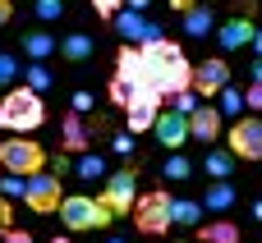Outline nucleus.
I'll return each mask as SVG.
<instances>
[{
  "mask_svg": "<svg viewBox=\"0 0 262 243\" xmlns=\"http://www.w3.org/2000/svg\"><path fill=\"white\" fill-rule=\"evenodd\" d=\"M111 152L129 161V156H134V133H115V138H111Z\"/></svg>",
  "mask_w": 262,
  "mask_h": 243,
  "instance_id": "473e14b6",
  "label": "nucleus"
},
{
  "mask_svg": "<svg viewBox=\"0 0 262 243\" xmlns=\"http://www.w3.org/2000/svg\"><path fill=\"white\" fill-rule=\"evenodd\" d=\"M69 106H74L78 115H92V106H97V96H92V92H74V101H69Z\"/></svg>",
  "mask_w": 262,
  "mask_h": 243,
  "instance_id": "f704fd0d",
  "label": "nucleus"
},
{
  "mask_svg": "<svg viewBox=\"0 0 262 243\" xmlns=\"http://www.w3.org/2000/svg\"><path fill=\"white\" fill-rule=\"evenodd\" d=\"M161 175L175 179V184H184V179H193V161H189L184 152H170V156L161 161Z\"/></svg>",
  "mask_w": 262,
  "mask_h": 243,
  "instance_id": "393cba45",
  "label": "nucleus"
},
{
  "mask_svg": "<svg viewBox=\"0 0 262 243\" xmlns=\"http://www.w3.org/2000/svg\"><path fill=\"white\" fill-rule=\"evenodd\" d=\"M253 221H262V202H253Z\"/></svg>",
  "mask_w": 262,
  "mask_h": 243,
  "instance_id": "c03bdc74",
  "label": "nucleus"
},
{
  "mask_svg": "<svg viewBox=\"0 0 262 243\" xmlns=\"http://www.w3.org/2000/svg\"><path fill=\"white\" fill-rule=\"evenodd\" d=\"M0 243H32V234H28V230H14V225H9V230L0 234Z\"/></svg>",
  "mask_w": 262,
  "mask_h": 243,
  "instance_id": "e433bc0d",
  "label": "nucleus"
},
{
  "mask_svg": "<svg viewBox=\"0 0 262 243\" xmlns=\"http://www.w3.org/2000/svg\"><path fill=\"white\" fill-rule=\"evenodd\" d=\"M203 216H207L203 198H198V202H193V198H175V225H184V230H198V225H203Z\"/></svg>",
  "mask_w": 262,
  "mask_h": 243,
  "instance_id": "5701e85b",
  "label": "nucleus"
},
{
  "mask_svg": "<svg viewBox=\"0 0 262 243\" xmlns=\"http://www.w3.org/2000/svg\"><path fill=\"white\" fill-rule=\"evenodd\" d=\"M124 5H129V9H138V14H143V9H147V5H152V0H124Z\"/></svg>",
  "mask_w": 262,
  "mask_h": 243,
  "instance_id": "79ce46f5",
  "label": "nucleus"
},
{
  "mask_svg": "<svg viewBox=\"0 0 262 243\" xmlns=\"http://www.w3.org/2000/svg\"><path fill=\"white\" fill-rule=\"evenodd\" d=\"M235 202H239V188H235L230 179H212V184L203 188V207H207L212 216H226Z\"/></svg>",
  "mask_w": 262,
  "mask_h": 243,
  "instance_id": "f3484780",
  "label": "nucleus"
},
{
  "mask_svg": "<svg viewBox=\"0 0 262 243\" xmlns=\"http://www.w3.org/2000/svg\"><path fill=\"white\" fill-rule=\"evenodd\" d=\"M60 147L74 152V156H83V152L92 147V129L83 124L78 110H64V119H60Z\"/></svg>",
  "mask_w": 262,
  "mask_h": 243,
  "instance_id": "dca6fc26",
  "label": "nucleus"
},
{
  "mask_svg": "<svg viewBox=\"0 0 262 243\" xmlns=\"http://www.w3.org/2000/svg\"><path fill=\"white\" fill-rule=\"evenodd\" d=\"M189 133H193V142H198V147H216V138L226 133V124H221V106L203 101V106L189 115Z\"/></svg>",
  "mask_w": 262,
  "mask_h": 243,
  "instance_id": "ddd939ff",
  "label": "nucleus"
},
{
  "mask_svg": "<svg viewBox=\"0 0 262 243\" xmlns=\"http://www.w3.org/2000/svg\"><path fill=\"white\" fill-rule=\"evenodd\" d=\"M41 124H46L41 92H32L28 83L23 87H9L5 101H0V129H9V133H37Z\"/></svg>",
  "mask_w": 262,
  "mask_h": 243,
  "instance_id": "f257e3e1",
  "label": "nucleus"
},
{
  "mask_svg": "<svg viewBox=\"0 0 262 243\" xmlns=\"http://www.w3.org/2000/svg\"><path fill=\"white\" fill-rule=\"evenodd\" d=\"M101 202L111 207L115 221H120V216H134V202H138V165H134V161H124L120 170H111V175L101 179Z\"/></svg>",
  "mask_w": 262,
  "mask_h": 243,
  "instance_id": "20e7f679",
  "label": "nucleus"
},
{
  "mask_svg": "<svg viewBox=\"0 0 262 243\" xmlns=\"http://www.w3.org/2000/svg\"><path fill=\"white\" fill-rule=\"evenodd\" d=\"M249 83H262V55H253V64H249Z\"/></svg>",
  "mask_w": 262,
  "mask_h": 243,
  "instance_id": "58836bf2",
  "label": "nucleus"
},
{
  "mask_svg": "<svg viewBox=\"0 0 262 243\" xmlns=\"http://www.w3.org/2000/svg\"><path fill=\"white\" fill-rule=\"evenodd\" d=\"M253 51H258V55H262V28H258V37H253Z\"/></svg>",
  "mask_w": 262,
  "mask_h": 243,
  "instance_id": "37998d69",
  "label": "nucleus"
},
{
  "mask_svg": "<svg viewBox=\"0 0 262 243\" xmlns=\"http://www.w3.org/2000/svg\"><path fill=\"white\" fill-rule=\"evenodd\" d=\"M212 5H221V0H212Z\"/></svg>",
  "mask_w": 262,
  "mask_h": 243,
  "instance_id": "09e8293b",
  "label": "nucleus"
},
{
  "mask_svg": "<svg viewBox=\"0 0 262 243\" xmlns=\"http://www.w3.org/2000/svg\"><path fill=\"white\" fill-rule=\"evenodd\" d=\"M23 78H28V87H32V92H46V87H51V69H46V60H28Z\"/></svg>",
  "mask_w": 262,
  "mask_h": 243,
  "instance_id": "a878e982",
  "label": "nucleus"
},
{
  "mask_svg": "<svg viewBox=\"0 0 262 243\" xmlns=\"http://www.w3.org/2000/svg\"><path fill=\"white\" fill-rule=\"evenodd\" d=\"M64 5H69V0H32V14H37L41 23H55V18L64 14Z\"/></svg>",
  "mask_w": 262,
  "mask_h": 243,
  "instance_id": "cd10ccee",
  "label": "nucleus"
},
{
  "mask_svg": "<svg viewBox=\"0 0 262 243\" xmlns=\"http://www.w3.org/2000/svg\"><path fill=\"white\" fill-rule=\"evenodd\" d=\"M180 28H184V37H207L212 32V0H198L189 14H180Z\"/></svg>",
  "mask_w": 262,
  "mask_h": 243,
  "instance_id": "412c9836",
  "label": "nucleus"
},
{
  "mask_svg": "<svg viewBox=\"0 0 262 243\" xmlns=\"http://www.w3.org/2000/svg\"><path fill=\"white\" fill-rule=\"evenodd\" d=\"M166 5H170V9H175V14H189V9H193V5H198V0H166Z\"/></svg>",
  "mask_w": 262,
  "mask_h": 243,
  "instance_id": "ea45409f",
  "label": "nucleus"
},
{
  "mask_svg": "<svg viewBox=\"0 0 262 243\" xmlns=\"http://www.w3.org/2000/svg\"><path fill=\"white\" fill-rule=\"evenodd\" d=\"M60 221H64V230L69 234H83V230H106L115 216H111V207L101 202V198H88V193H69L64 202H60V211H55Z\"/></svg>",
  "mask_w": 262,
  "mask_h": 243,
  "instance_id": "f03ea898",
  "label": "nucleus"
},
{
  "mask_svg": "<svg viewBox=\"0 0 262 243\" xmlns=\"http://www.w3.org/2000/svg\"><path fill=\"white\" fill-rule=\"evenodd\" d=\"M235 170H239V156L230 147H207V156H203V175L207 179H235Z\"/></svg>",
  "mask_w": 262,
  "mask_h": 243,
  "instance_id": "a211bd4d",
  "label": "nucleus"
},
{
  "mask_svg": "<svg viewBox=\"0 0 262 243\" xmlns=\"http://www.w3.org/2000/svg\"><path fill=\"white\" fill-rule=\"evenodd\" d=\"M111 23H115V32H120V37H129L134 46H152V41L161 37V28H157L147 14H138V9H120Z\"/></svg>",
  "mask_w": 262,
  "mask_h": 243,
  "instance_id": "9b49d317",
  "label": "nucleus"
},
{
  "mask_svg": "<svg viewBox=\"0 0 262 243\" xmlns=\"http://www.w3.org/2000/svg\"><path fill=\"white\" fill-rule=\"evenodd\" d=\"M106 243H129V239H106Z\"/></svg>",
  "mask_w": 262,
  "mask_h": 243,
  "instance_id": "de8ad7c7",
  "label": "nucleus"
},
{
  "mask_svg": "<svg viewBox=\"0 0 262 243\" xmlns=\"http://www.w3.org/2000/svg\"><path fill=\"white\" fill-rule=\"evenodd\" d=\"M198 239L203 243H239V225L235 221H203L198 225Z\"/></svg>",
  "mask_w": 262,
  "mask_h": 243,
  "instance_id": "4be33fe9",
  "label": "nucleus"
},
{
  "mask_svg": "<svg viewBox=\"0 0 262 243\" xmlns=\"http://www.w3.org/2000/svg\"><path fill=\"white\" fill-rule=\"evenodd\" d=\"M9 18H14V0H0V28H5Z\"/></svg>",
  "mask_w": 262,
  "mask_h": 243,
  "instance_id": "a19ab883",
  "label": "nucleus"
},
{
  "mask_svg": "<svg viewBox=\"0 0 262 243\" xmlns=\"http://www.w3.org/2000/svg\"><path fill=\"white\" fill-rule=\"evenodd\" d=\"M147 83L161 92V96H180V92H193V64L180 55L170 64H147Z\"/></svg>",
  "mask_w": 262,
  "mask_h": 243,
  "instance_id": "1a4fd4ad",
  "label": "nucleus"
},
{
  "mask_svg": "<svg viewBox=\"0 0 262 243\" xmlns=\"http://www.w3.org/2000/svg\"><path fill=\"white\" fill-rule=\"evenodd\" d=\"M0 175H5V142H0Z\"/></svg>",
  "mask_w": 262,
  "mask_h": 243,
  "instance_id": "49530a36",
  "label": "nucleus"
},
{
  "mask_svg": "<svg viewBox=\"0 0 262 243\" xmlns=\"http://www.w3.org/2000/svg\"><path fill=\"white\" fill-rule=\"evenodd\" d=\"M51 165V156H46V147L37 142V138H28V133H14L9 142H5V175H41Z\"/></svg>",
  "mask_w": 262,
  "mask_h": 243,
  "instance_id": "423d86ee",
  "label": "nucleus"
},
{
  "mask_svg": "<svg viewBox=\"0 0 262 243\" xmlns=\"http://www.w3.org/2000/svg\"><path fill=\"white\" fill-rule=\"evenodd\" d=\"M115 78H124L129 87H134V83H147V55H143V46L124 41V46L115 51Z\"/></svg>",
  "mask_w": 262,
  "mask_h": 243,
  "instance_id": "2eb2a0df",
  "label": "nucleus"
},
{
  "mask_svg": "<svg viewBox=\"0 0 262 243\" xmlns=\"http://www.w3.org/2000/svg\"><path fill=\"white\" fill-rule=\"evenodd\" d=\"M106 101L124 110V106H129V83H124V78H111V83H106Z\"/></svg>",
  "mask_w": 262,
  "mask_h": 243,
  "instance_id": "c85d7f7f",
  "label": "nucleus"
},
{
  "mask_svg": "<svg viewBox=\"0 0 262 243\" xmlns=\"http://www.w3.org/2000/svg\"><path fill=\"white\" fill-rule=\"evenodd\" d=\"M0 193L23 202V193H28V179H23V175H0Z\"/></svg>",
  "mask_w": 262,
  "mask_h": 243,
  "instance_id": "c756f323",
  "label": "nucleus"
},
{
  "mask_svg": "<svg viewBox=\"0 0 262 243\" xmlns=\"http://www.w3.org/2000/svg\"><path fill=\"white\" fill-rule=\"evenodd\" d=\"M244 106H249V110H262V83H249V92H244Z\"/></svg>",
  "mask_w": 262,
  "mask_h": 243,
  "instance_id": "c9c22d12",
  "label": "nucleus"
},
{
  "mask_svg": "<svg viewBox=\"0 0 262 243\" xmlns=\"http://www.w3.org/2000/svg\"><path fill=\"white\" fill-rule=\"evenodd\" d=\"M152 138H157L161 147L180 152L184 142H193V133H189V115H180V110H161L157 124H152Z\"/></svg>",
  "mask_w": 262,
  "mask_h": 243,
  "instance_id": "4468645a",
  "label": "nucleus"
},
{
  "mask_svg": "<svg viewBox=\"0 0 262 243\" xmlns=\"http://www.w3.org/2000/svg\"><path fill=\"white\" fill-rule=\"evenodd\" d=\"M216 101H221V115H235V110H244V92H239V87H226Z\"/></svg>",
  "mask_w": 262,
  "mask_h": 243,
  "instance_id": "7c9ffc66",
  "label": "nucleus"
},
{
  "mask_svg": "<svg viewBox=\"0 0 262 243\" xmlns=\"http://www.w3.org/2000/svg\"><path fill=\"white\" fill-rule=\"evenodd\" d=\"M9 221H14V207H9V202H5V198H0V234H5V230H9Z\"/></svg>",
  "mask_w": 262,
  "mask_h": 243,
  "instance_id": "4c0bfd02",
  "label": "nucleus"
},
{
  "mask_svg": "<svg viewBox=\"0 0 262 243\" xmlns=\"http://www.w3.org/2000/svg\"><path fill=\"white\" fill-rule=\"evenodd\" d=\"M51 243H69V230H64V234H55V239H51Z\"/></svg>",
  "mask_w": 262,
  "mask_h": 243,
  "instance_id": "a18cd8bd",
  "label": "nucleus"
},
{
  "mask_svg": "<svg viewBox=\"0 0 262 243\" xmlns=\"http://www.w3.org/2000/svg\"><path fill=\"white\" fill-rule=\"evenodd\" d=\"M124 9V0H92V14H101V18H115Z\"/></svg>",
  "mask_w": 262,
  "mask_h": 243,
  "instance_id": "72a5a7b5",
  "label": "nucleus"
},
{
  "mask_svg": "<svg viewBox=\"0 0 262 243\" xmlns=\"http://www.w3.org/2000/svg\"><path fill=\"white\" fill-rule=\"evenodd\" d=\"M198 101H203L198 92H180V96H170V110H180V115H193V110H198Z\"/></svg>",
  "mask_w": 262,
  "mask_h": 243,
  "instance_id": "2f4dec72",
  "label": "nucleus"
},
{
  "mask_svg": "<svg viewBox=\"0 0 262 243\" xmlns=\"http://www.w3.org/2000/svg\"><path fill=\"white\" fill-rule=\"evenodd\" d=\"M134 225H138V234H147V239H161L166 230H175V198H170L166 188H152V193H143V198L134 202Z\"/></svg>",
  "mask_w": 262,
  "mask_h": 243,
  "instance_id": "7ed1b4c3",
  "label": "nucleus"
},
{
  "mask_svg": "<svg viewBox=\"0 0 262 243\" xmlns=\"http://www.w3.org/2000/svg\"><path fill=\"white\" fill-rule=\"evenodd\" d=\"M23 55L28 60H51V55H60V37H51L46 28H32V32H23Z\"/></svg>",
  "mask_w": 262,
  "mask_h": 243,
  "instance_id": "6ab92c4d",
  "label": "nucleus"
},
{
  "mask_svg": "<svg viewBox=\"0 0 262 243\" xmlns=\"http://www.w3.org/2000/svg\"><path fill=\"white\" fill-rule=\"evenodd\" d=\"M74 175H78V179H88V184H92V179H106V175H111V170H106V156H97V152H83V156H78V161H74Z\"/></svg>",
  "mask_w": 262,
  "mask_h": 243,
  "instance_id": "b1692460",
  "label": "nucleus"
},
{
  "mask_svg": "<svg viewBox=\"0 0 262 243\" xmlns=\"http://www.w3.org/2000/svg\"><path fill=\"white\" fill-rule=\"evenodd\" d=\"M161 92L152 87V83H134L129 87V106H124V129L134 133V138H143V133H152V124H157V115H161Z\"/></svg>",
  "mask_w": 262,
  "mask_h": 243,
  "instance_id": "39448f33",
  "label": "nucleus"
},
{
  "mask_svg": "<svg viewBox=\"0 0 262 243\" xmlns=\"http://www.w3.org/2000/svg\"><path fill=\"white\" fill-rule=\"evenodd\" d=\"M60 55H64L69 64H88V60L97 55V41H92L88 32H64V37H60Z\"/></svg>",
  "mask_w": 262,
  "mask_h": 243,
  "instance_id": "aec40b11",
  "label": "nucleus"
},
{
  "mask_svg": "<svg viewBox=\"0 0 262 243\" xmlns=\"http://www.w3.org/2000/svg\"><path fill=\"white\" fill-rule=\"evenodd\" d=\"M226 147H230L239 161L258 165V161H262V119H258V115H239V119L226 129Z\"/></svg>",
  "mask_w": 262,
  "mask_h": 243,
  "instance_id": "6e6552de",
  "label": "nucleus"
},
{
  "mask_svg": "<svg viewBox=\"0 0 262 243\" xmlns=\"http://www.w3.org/2000/svg\"><path fill=\"white\" fill-rule=\"evenodd\" d=\"M64 202V175L55 170H41V175H28V193H23V207L32 216H55Z\"/></svg>",
  "mask_w": 262,
  "mask_h": 243,
  "instance_id": "0eeeda50",
  "label": "nucleus"
},
{
  "mask_svg": "<svg viewBox=\"0 0 262 243\" xmlns=\"http://www.w3.org/2000/svg\"><path fill=\"white\" fill-rule=\"evenodd\" d=\"M253 37H258L253 14H235V18H226V23L216 28V46H221V51H249Z\"/></svg>",
  "mask_w": 262,
  "mask_h": 243,
  "instance_id": "f8f14e48",
  "label": "nucleus"
},
{
  "mask_svg": "<svg viewBox=\"0 0 262 243\" xmlns=\"http://www.w3.org/2000/svg\"><path fill=\"white\" fill-rule=\"evenodd\" d=\"M23 74V64H18V55L14 51H0V87H14V78Z\"/></svg>",
  "mask_w": 262,
  "mask_h": 243,
  "instance_id": "bb28decb",
  "label": "nucleus"
},
{
  "mask_svg": "<svg viewBox=\"0 0 262 243\" xmlns=\"http://www.w3.org/2000/svg\"><path fill=\"white\" fill-rule=\"evenodd\" d=\"M226 87H230V64H226V55H207L203 64H193V92H198L203 101H216Z\"/></svg>",
  "mask_w": 262,
  "mask_h": 243,
  "instance_id": "9d476101",
  "label": "nucleus"
}]
</instances>
